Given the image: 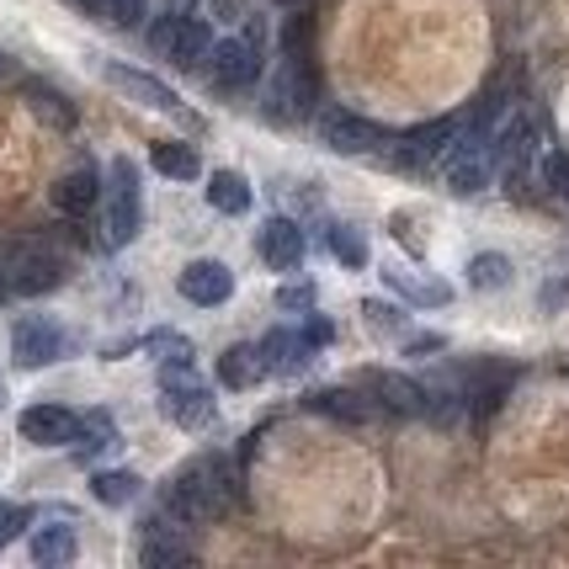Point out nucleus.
<instances>
[{"label":"nucleus","instance_id":"obj_1","mask_svg":"<svg viewBox=\"0 0 569 569\" xmlns=\"http://www.w3.org/2000/svg\"><path fill=\"white\" fill-rule=\"evenodd\" d=\"M166 506L181 521H213L234 506V479L223 469V458H192L187 469L171 473L166 485Z\"/></svg>","mask_w":569,"mask_h":569},{"label":"nucleus","instance_id":"obj_2","mask_svg":"<svg viewBox=\"0 0 569 569\" xmlns=\"http://www.w3.org/2000/svg\"><path fill=\"white\" fill-rule=\"evenodd\" d=\"M437 166H442L447 187H452L458 198H473V192H485V187H490V176H496V133H490V128H473V133H452Z\"/></svg>","mask_w":569,"mask_h":569},{"label":"nucleus","instance_id":"obj_3","mask_svg":"<svg viewBox=\"0 0 569 569\" xmlns=\"http://www.w3.org/2000/svg\"><path fill=\"white\" fill-rule=\"evenodd\" d=\"M0 277H6L11 293L38 298V293H53L70 277V267L53 250L32 246V240H0Z\"/></svg>","mask_w":569,"mask_h":569},{"label":"nucleus","instance_id":"obj_4","mask_svg":"<svg viewBox=\"0 0 569 569\" xmlns=\"http://www.w3.org/2000/svg\"><path fill=\"white\" fill-rule=\"evenodd\" d=\"M139 223H144V192H139V166L118 154L112 171H107V246L123 250L139 240Z\"/></svg>","mask_w":569,"mask_h":569},{"label":"nucleus","instance_id":"obj_5","mask_svg":"<svg viewBox=\"0 0 569 569\" xmlns=\"http://www.w3.org/2000/svg\"><path fill=\"white\" fill-rule=\"evenodd\" d=\"M160 410L181 431H202L213 421V395L192 378V362H166V372H160Z\"/></svg>","mask_w":569,"mask_h":569},{"label":"nucleus","instance_id":"obj_6","mask_svg":"<svg viewBox=\"0 0 569 569\" xmlns=\"http://www.w3.org/2000/svg\"><path fill=\"white\" fill-rule=\"evenodd\" d=\"M149 43L160 49V59H171L176 70H198L202 59H208V49H213V32H208L198 17H187V11H171L166 22H154Z\"/></svg>","mask_w":569,"mask_h":569},{"label":"nucleus","instance_id":"obj_7","mask_svg":"<svg viewBox=\"0 0 569 569\" xmlns=\"http://www.w3.org/2000/svg\"><path fill=\"white\" fill-rule=\"evenodd\" d=\"M64 347H70V336H64V325H53L49 315H22V320L11 325V362L27 372L59 362Z\"/></svg>","mask_w":569,"mask_h":569},{"label":"nucleus","instance_id":"obj_8","mask_svg":"<svg viewBox=\"0 0 569 569\" xmlns=\"http://www.w3.org/2000/svg\"><path fill=\"white\" fill-rule=\"evenodd\" d=\"M309 97H315V74L303 70V59L288 49L282 64H277V74H272V86H267V118L293 123L298 112H309Z\"/></svg>","mask_w":569,"mask_h":569},{"label":"nucleus","instance_id":"obj_9","mask_svg":"<svg viewBox=\"0 0 569 569\" xmlns=\"http://www.w3.org/2000/svg\"><path fill=\"white\" fill-rule=\"evenodd\" d=\"M357 389L378 399V410H389V416H426V399H431V389H421L416 378H399V372H383V368L362 372Z\"/></svg>","mask_w":569,"mask_h":569},{"label":"nucleus","instance_id":"obj_10","mask_svg":"<svg viewBox=\"0 0 569 569\" xmlns=\"http://www.w3.org/2000/svg\"><path fill=\"white\" fill-rule=\"evenodd\" d=\"M176 293L187 298V303H198V309H219L223 298L234 293V272L213 261V256H202V261H187L181 277H176Z\"/></svg>","mask_w":569,"mask_h":569},{"label":"nucleus","instance_id":"obj_11","mask_svg":"<svg viewBox=\"0 0 569 569\" xmlns=\"http://www.w3.org/2000/svg\"><path fill=\"white\" fill-rule=\"evenodd\" d=\"M208 59H213V86L219 91H246L261 74V49L250 38H223V43L208 49Z\"/></svg>","mask_w":569,"mask_h":569},{"label":"nucleus","instance_id":"obj_12","mask_svg":"<svg viewBox=\"0 0 569 569\" xmlns=\"http://www.w3.org/2000/svg\"><path fill=\"white\" fill-rule=\"evenodd\" d=\"M320 139L336 149V154H378L383 144H395V139H389L378 123H368V118H351V112H325Z\"/></svg>","mask_w":569,"mask_h":569},{"label":"nucleus","instance_id":"obj_13","mask_svg":"<svg viewBox=\"0 0 569 569\" xmlns=\"http://www.w3.org/2000/svg\"><path fill=\"white\" fill-rule=\"evenodd\" d=\"M17 431H22V442H32V447H70L74 431H80V416L64 410V405H32V410H22Z\"/></svg>","mask_w":569,"mask_h":569},{"label":"nucleus","instance_id":"obj_14","mask_svg":"<svg viewBox=\"0 0 569 569\" xmlns=\"http://www.w3.org/2000/svg\"><path fill=\"white\" fill-rule=\"evenodd\" d=\"M107 74V86H118L128 101H139V107H154V112H181V97H176L166 80H154L144 70H128V64H101Z\"/></svg>","mask_w":569,"mask_h":569},{"label":"nucleus","instance_id":"obj_15","mask_svg":"<svg viewBox=\"0 0 569 569\" xmlns=\"http://www.w3.org/2000/svg\"><path fill=\"white\" fill-rule=\"evenodd\" d=\"M256 256L272 267V272H293L303 261V229L293 219H267L256 229Z\"/></svg>","mask_w":569,"mask_h":569},{"label":"nucleus","instance_id":"obj_16","mask_svg":"<svg viewBox=\"0 0 569 569\" xmlns=\"http://www.w3.org/2000/svg\"><path fill=\"white\" fill-rule=\"evenodd\" d=\"M261 357H267V372L298 378V372H309V362H315V347H309L303 330H272V336L261 341Z\"/></svg>","mask_w":569,"mask_h":569},{"label":"nucleus","instance_id":"obj_17","mask_svg":"<svg viewBox=\"0 0 569 569\" xmlns=\"http://www.w3.org/2000/svg\"><path fill=\"white\" fill-rule=\"evenodd\" d=\"M383 282H389V293L410 298V303H421V309H437V303H452V288H447L442 277L416 272V267H399V261H389V267H383Z\"/></svg>","mask_w":569,"mask_h":569},{"label":"nucleus","instance_id":"obj_18","mask_svg":"<svg viewBox=\"0 0 569 569\" xmlns=\"http://www.w3.org/2000/svg\"><path fill=\"white\" fill-rule=\"evenodd\" d=\"M452 133H458V123H452V118H442V123H426V128H416V133H405V139H399V144H395V160H399V166H437Z\"/></svg>","mask_w":569,"mask_h":569},{"label":"nucleus","instance_id":"obj_19","mask_svg":"<svg viewBox=\"0 0 569 569\" xmlns=\"http://www.w3.org/2000/svg\"><path fill=\"white\" fill-rule=\"evenodd\" d=\"M97 198H101V181H97L91 166H80V171H70V176H59V181H53V208H59V213H70V219L91 213Z\"/></svg>","mask_w":569,"mask_h":569},{"label":"nucleus","instance_id":"obj_20","mask_svg":"<svg viewBox=\"0 0 569 569\" xmlns=\"http://www.w3.org/2000/svg\"><path fill=\"white\" fill-rule=\"evenodd\" d=\"M267 378V357L261 347H229L219 357V383L223 389H256Z\"/></svg>","mask_w":569,"mask_h":569},{"label":"nucleus","instance_id":"obj_21","mask_svg":"<svg viewBox=\"0 0 569 569\" xmlns=\"http://www.w3.org/2000/svg\"><path fill=\"white\" fill-rule=\"evenodd\" d=\"M118 426H112V416L107 410H91V416H80V431H74V458L80 463H91V458H101V452H118Z\"/></svg>","mask_w":569,"mask_h":569},{"label":"nucleus","instance_id":"obj_22","mask_svg":"<svg viewBox=\"0 0 569 569\" xmlns=\"http://www.w3.org/2000/svg\"><path fill=\"white\" fill-rule=\"evenodd\" d=\"M139 559L144 565H181L192 559V548L171 532V521H144V543H139Z\"/></svg>","mask_w":569,"mask_h":569},{"label":"nucleus","instance_id":"obj_23","mask_svg":"<svg viewBox=\"0 0 569 569\" xmlns=\"http://www.w3.org/2000/svg\"><path fill=\"white\" fill-rule=\"evenodd\" d=\"M208 202L229 219H240V213H250V181L240 171H213L208 176Z\"/></svg>","mask_w":569,"mask_h":569},{"label":"nucleus","instance_id":"obj_24","mask_svg":"<svg viewBox=\"0 0 569 569\" xmlns=\"http://www.w3.org/2000/svg\"><path fill=\"white\" fill-rule=\"evenodd\" d=\"M74 527H43V532H32V565L43 569H59V565H74Z\"/></svg>","mask_w":569,"mask_h":569},{"label":"nucleus","instance_id":"obj_25","mask_svg":"<svg viewBox=\"0 0 569 569\" xmlns=\"http://www.w3.org/2000/svg\"><path fill=\"white\" fill-rule=\"evenodd\" d=\"M149 160H154V171L171 176V181H192V176L202 171L198 149H192V144H176V139H160V144L149 149Z\"/></svg>","mask_w":569,"mask_h":569},{"label":"nucleus","instance_id":"obj_26","mask_svg":"<svg viewBox=\"0 0 569 569\" xmlns=\"http://www.w3.org/2000/svg\"><path fill=\"white\" fill-rule=\"evenodd\" d=\"M139 473L128 469H97L91 473V496L101 500V506H128V500H139Z\"/></svg>","mask_w":569,"mask_h":569},{"label":"nucleus","instance_id":"obj_27","mask_svg":"<svg viewBox=\"0 0 569 569\" xmlns=\"http://www.w3.org/2000/svg\"><path fill=\"white\" fill-rule=\"evenodd\" d=\"M362 315H368V330L378 336V341L410 336V315H405V309H395V303H378V298H368V303H362Z\"/></svg>","mask_w":569,"mask_h":569},{"label":"nucleus","instance_id":"obj_28","mask_svg":"<svg viewBox=\"0 0 569 569\" xmlns=\"http://www.w3.org/2000/svg\"><path fill=\"white\" fill-rule=\"evenodd\" d=\"M315 410H325V416H336V421H368L372 405H362V395L357 389H330V395H315L309 399Z\"/></svg>","mask_w":569,"mask_h":569},{"label":"nucleus","instance_id":"obj_29","mask_svg":"<svg viewBox=\"0 0 569 569\" xmlns=\"http://www.w3.org/2000/svg\"><path fill=\"white\" fill-rule=\"evenodd\" d=\"M325 234H330V250H336V261H341V267H351V272H362V267H368V240H362L351 223H330Z\"/></svg>","mask_w":569,"mask_h":569},{"label":"nucleus","instance_id":"obj_30","mask_svg":"<svg viewBox=\"0 0 569 569\" xmlns=\"http://www.w3.org/2000/svg\"><path fill=\"white\" fill-rule=\"evenodd\" d=\"M469 282L479 288V293H496V288H506V282H511V261H506V256H496V250H485V256H473V261H469Z\"/></svg>","mask_w":569,"mask_h":569},{"label":"nucleus","instance_id":"obj_31","mask_svg":"<svg viewBox=\"0 0 569 569\" xmlns=\"http://www.w3.org/2000/svg\"><path fill=\"white\" fill-rule=\"evenodd\" d=\"M91 17H101V22L112 27H139V17H144L149 0H80Z\"/></svg>","mask_w":569,"mask_h":569},{"label":"nucleus","instance_id":"obj_32","mask_svg":"<svg viewBox=\"0 0 569 569\" xmlns=\"http://www.w3.org/2000/svg\"><path fill=\"white\" fill-rule=\"evenodd\" d=\"M27 101H32V112H43L49 123H59V128L74 123V112L64 107V97H59V91H49V86H27Z\"/></svg>","mask_w":569,"mask_h":569},{"label":"nucleus","instance_id":"obj_33","mask_svg":"<svg viewBox=\"0 0 569 569\" xmlns=\"http://www.w3.org/2000/svg\"><path fill=\"white\" fill-rule=\"evenodd\" d=\"M144 351H154L160 362H192V341L176 336V330H154V336H144Z\"/></svg>","mask_w":569,"mask_h":569},{"label":"nucleus","instance_id":"obj_34","mask_svg":"<svg viewBox=\"0 0 569 569\" xmlns=\"http://www.w3.org/2000/svg\"><path fill=\"white\" fill-rule=\"evenodd\" d=\"M27 521H32V511H27V506H6V500H0V548L11 543V538H22Z\"/></svg>","mask_w":569,"mask_h":569},{"label":"nucleus","instance_id":"obj_35","mask_svg":"<svg viewBox=\"0 0 569 569\" xmlns=\"http://www.w3.org/2000/svg\"><path fill=\"white\" fill-rule=\"evenodd\" d=\"M543 176H548V187H553V192L569 202V154H565V149L543 154Z\"/></svg>","mask_w":569,"mask_h":569},{"label":"nucleus","instance_id":"obj_36","mask_svg":"<svg viewBox=\"0 0 569 569\" xmlns=\"http://www.w3.org/2000/svg\"><path fill=\"white\" fill-rule=\"evenodd\" d=\"M315 298H320L315 282H288V288L277 293V303H282V309H315Z\"/></svg>","mask_w":569,"mask_h":569},{"label":"nucleus","instance_id":"obj_37","mask_svg":"<svg viewBox=\"0 0 569 569\" xmlns=\"http://www.w3.org/2000/svg\"><path fill=\"white\" fill-rule=\"evenodd\" d=\"M442 347H447L442 336H416V341H410L405 351H410V357H431V351H442Z\"/></svg>","mask_w":569,"mask_h":569},{"label":"nucleus","instance_id":"obj_38","mask_svg":"<svg viewBox=\"0 0 569 569\" xmlns=\"http://www.w3.org/2000/svg\"><path fill=\"white\" fill-rule=\"evenodd\" d=\"M303 336H309V347H315V351H320V347H330V325H325L320 315L309 320V330H303Z\"/></svg>","mask_w":569,"mask_h":569},{"label":"nucleus","instance_id":"obj_39","mask_svg":"<svg viewBox=\"0 0 569 569\" xmlns=\"http://www.w3.org/2000/svg\"><path fill=\"white\" fill-rule=\"evenodd\" d=\"M559 298H565V282H548V288H543V309H553Z\"/></svg>","mask_w":569,"mask_h":569},{"label":"nucleus","instance_id":"obj_40","mask_svg":"<svg viewBox=\"0 0 569 569\" xmlns=\"http://www.w3.org/2000/svg\"><path fill=\"white\" fill-rule=\"evenodd\" d=\"M166 6H171V11H187V6H192V0H166Z\"/></svg>","mask_w":569,"mask_h":569},{"label":"nucleus","instance_id":"obj_41","mask_svg":"<svg viewBox=\"0 0 569 569\" xmlns=\"http://www.w3.org/2000/svg\"><path fill=\"white\" fill-rule=\"evenodd\" d=\"M6 74H11V64H6V59H0V80H6Z\"/></svg>","mask_w":569,"mask_h":569},{"label":"nucleus","instance_id":"obj_42","mask_svg":"<svg viewBox=\"0 0 569 569\" xmlns=\"http://www.w3.org/2000/svg\"><path fill=\"white\" fill-rule=\"evenodd\" d=\"M0 298H11V288H6V277H0Z\"/></svg>","mask_w":569,"mask_h":569}]
</instances>
